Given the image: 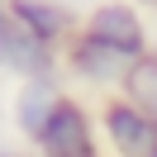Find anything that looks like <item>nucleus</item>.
I'll use <instances>...</instances> for the list:
<instances>
[{
	"mask_svg": "<svg viewBox=\"0 0 157 157\" xmlns=\"http://www.w3.org/2000/svg\"><path fill=\"white\" fill-rule=\"evenodd\" d=\"M95 128L105 157H152L157 152V114L128 100L124 90H109L95 105Z\"/></svg>",
	"mask_w": 157,
	"mask_h": 157,
	"instance_id": "nucleus-2",
	"label": "nucleus"
},
{
	"mask_svg": "<svg viewBox=\"0 0 157 157\" xmlns=\"http://www.w3.org/2000/svg\"><path fill=\"white\" fill-rule=\"evenodd\" d=\"M81 29L128 62L152 52V24L138 0H95L90 10H81Z\"/></svg>",
	"mask_w": 157,
	"mask_h": 157,
	"instance_id": "nucleus-3",
	"label": "nucleus"
},
{
	"mask_svg": "<svg viewBox=\"0 0 157 157\" xmlns=\"http://www.w3.org/2000/svg\"><path fill=\"white\" fill-rule=\"evenodd\" d=\"M0 71L10 81H33V76H57L62 71V52L52 48V43L33 38L29 29H19V24H5V33H0Z\"/></svg>",
	"mask_w": 157,
	"mask_h": 157,
	"instance_id": "nucleus-5",
	"label": "nucleus"
},
{
	"mask_svg": "<svg viewBox=\"0 0 157 157\" xmlns=\"http://www.w3.org/2000/svg\"><path fill=\"white\" fill-rule=\"evenodd\" d=\"M33 157H105V143H100V128H95V109H90L86 95L62 90V100L52 105L43 133L33 138Z\"/></svg>",
	"mask_w": 157,
	"mask_h": 157,
	"instance_id": "nucleus-1",
	"label": "nucleus"
},
{
	"mask_svg": "<svg viewBox=\"0 0 157 157\" xmlns=\"http://www.w3.org/2000/svg\"><path fill=\"white\" fill-rule=\"evenodd\" d=\"M10 19L19 24V29H29L33 38L52 43L57 52H62V43L81 29V14L71 10L67 0H10Z\"/></svg>",
	"mask_w": 157,
	"mask_h": 157,
	"instance_id": "nucleus-7",
	"label": "nucleus"
},
{
	"mask_svg": "<svg viewBox=\"0 0 157 157\" xmlns=\"http://www.w3.org/2000/svg\"><path fill=\"white\" fill-rule=\"evenodd\" d=\"M62 71L57 76H33V81H14V95H10V128L19 133L24 147H33V138L43 133L52 105L62 100Z\"/></svg>",
	"mask_w": 157,
	"mask_h": 157,
	"instance_id": "nucleus-6",
	"label": "nucleus"
},
{
	"mask_svg": "<svg viewBox=\"0 0 157 157\" xmlns=\"http://www.w3.org/2000/svg\"><path fill=\"white\" fill-rule=\"evenodd\" d=\"M152 157H157V152H152Z\"/></svg>",
	"mask_w": 157,
	"mask_h": 157,
	"instance_id": "nucleus-14",
	"label": "nucleus"
},
{
	"mask_svg": "<svg viewBox=\"0 0 157 157\" xmlns=\"http://www.w3.org/2000/svg\"><path fill=\"white\" fill-rule=\"evenodd\" d=\"M0 157H33V147H24V143L19 147H14V143H0Z\"/></svg>",
	"mask_w": 157,
	"mask_h": 157,
	"instance_id": "nucleus-9",
	"label": "nucleus"
},
{
	"mask_svg": "<svg viewBox=\"0 0 157 157\" xmlns=\"http://www.w3.org/2000/svg\"><path fill=\"white\" fill-rule=\"evenodd\" d=\"M5 24H10V0H0V33H5Z\"/></svg>",
	"mask_w": 157,
	"mask_h": 157,
	"instance_id": "nucleus-10",
	"label": "nucleus"
},
{
	"mask_svg": "<svg viewBox=\"0 0 157 157\" xmlns=\"http://www.w3.org/2000/svg\"><path fill=\"white\" fill-rule=\"evenodd\" d=\"M62 76L76 81L81 90L109 95V90L124 86V76H128V57H119L114 48H105V43L90 38L86 29H76L67 43H62Z\"/></svg>",
	"mask_w": 157,
	"mask_h": 157,
	"instance_id": "nucleus-4",
	"label": "nucleus"
},
{
	"mask_svg": "<svg viewBox=\"0 0 157 157\" xmlns=\"http://www.w3.org/2000/svg\"><path fill=\"white\" fill-rule=\"evenodd\" d=\"M138 5H147V0H138Z\"/></svg>",
	"mask_w": 157,
	"mask_h": 157,
	"instance_id": "nucleus-13",
	"label": "nucleus"
},
{
	"mask_svg": "<svg viewBox=\"0 0 157 157\" xmlns=\"http://www.w3.org/2000/svg\"><path fill=\"white\" fill-rule=\"evenodd\" d=\"M147 10H157V0H147Z\"/></svg>",
	"mask_w": 157,
	"mask_h": 157,
	"instance_id": "nucleus-12",
	"label": "nucleus"
},
{
	"mask_svg": "<svg viewBox=\"0 0 157 157\" xmlns=\"http://www.w3.org/2000/svg\"><path fill=\"white\" fill-rule=\"evenodd\" d=\"M119 90H124L128 100H138L143 109H152V114H157V52L128 62V76H124V86H119Z\"/></svg>",
	"mask_w": 157,
	"mask_h": 157,
	"instance_id": "nucleus-8",
	"label": "nucleus"
},
{
	"mask_svg": "<svg viewBox=\"0 0 157 157\" xmlns=\"http://www.w3.org/2000/svg\"><path fill=\"white\" fill-rule=\"evenodd\" d=\"M152 52H157V29H152Z\"/></svg>",
	"mask_w": 157,
	"mask_h": 157,
	"instance_id": "nucleus-11",
	"label": "nucleus"
}]
</instances>
